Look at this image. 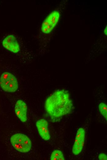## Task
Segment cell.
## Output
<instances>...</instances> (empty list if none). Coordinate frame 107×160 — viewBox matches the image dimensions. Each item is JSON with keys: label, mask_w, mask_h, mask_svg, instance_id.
<instances>
[{"label": "cell", "mask_w": 107, "mask_h": 160, "mask_svg": "<svg viewBox=\"0 0 107 160\" xmlns=\"http://www.w3.org/2000/svg\"><path fill=\"white\" fill-rule=\"evenodd\" d=\"M85 137V129L80 128L77 131L72 149V152L74 155H78L81 152L84 146Z\"/></svg>", "instance_id": "5"}, {"label": "cell", "mask_w": 107, "mask_h": 160, "mask_svg": "<svg viewBox=\"0 0 107 160\" xmlns=\"http://www.w3.org/2000/svg\"><path fill=\"white\" fill-rule=\"evenodd\" d=\"M3 47L8 50L17 53L20 50L19 43L16 37L13 34L7 36L2 41Z\"/></svg>", "instance_id": "6"}, {"label": "cell", "mask_w": 107, "mask_h": 160, "mask_svg": "<svg viewBox=\"0 0 107 160\" xmlns=\"http://www.w3.org/2000/svg\"><path fill=\"white\" fill-rule=\"evenodd\" d=\"M98 159L100 160H107V156L103 153H101L99 155Z\"/></svg>", "instance_id": "11"}, {"label": "cell", "mask_w": 107, "mask_h": 160, "mask_svg": "<svg viewBox=\"0 0 107 160\" xmlns=\"http://www.w3.org/2000/svg\"><path fill=\"white\" fill-rule=\"evenodd\" d=\"M0 86L4 91L13 93L18 88V83L16 77L8 72L2 73L0 77Z\"/></svg>", "instance_id": "3"}, {"label": "cell", "mask_w": 107, "mask_h": 160, "mask_svg": "<svg viewBox=\"0 0 107 160\" xmlns=\"http://www.w3.org/2000/svg\"><path fill=\"white\" fill-rule=\"evenodd\" d=\"M60 17V13L57 10L50 13L43 22L41 27L42 32L49 34L53 30L57 24Z\"/></svg>", "instance_id": "4"}, {"label": "cell", "mask_w": 107, "mask_h": 160, "mask_svg": "<svg viewBox=\"0 0 107 160\" xmlns=\"http://www.w3.org/2000/svg\"><path fill=\"white\" fill-rule=\"evenodd\" d=\"M11 143L17 151L22 152H29L31 148L32 143L30 138L22 133H17L12 135L10 138Z\"/></svg>", "instance_id": "2"}, {"label": "cell", "mask_w": 107, "mask_h": 160, "mask_svg": "<svg viewBox=\"0 0 107 160\" xmlns=\"http://www.w3.org/2000/svg\"><path fill=\"white\" fill-rule=\"evenodd\" d=\"M73 107L69 92L64 89L54 91L46 98L45 103L46 110L53 120L69 114Z\"/></svg>", "instance_id": "1"}, {"label": "cell", "mask_w": 107, "mask_h": 160, "mask_svg": "<svg viewBox=\"0 0 107 160\" xmlns=\"http://www.w3.org/2000/svg\"><path fill=\"white\" fill-rule=\"evenodd\" d=\"M98 108L101 114L107 120V106L106 104L104 102H101L99 105Z\"/></svg>", "instance_id": "10"}, {"label": "cell", "mask_w": 107, "mask_h": 160, "mask_svg": "<svg viewBox=\"0 0 107 160\" xmlns=\"http://www.w3.org/2000/svg\"><path fill=\"white\" fill-rule=\"evenodd\" d=\"M16 115L20 121L25 122L27 119V107L26 104L23 101L18 100L16 102L14 108Z\"/></svg>", "instance_id": "7"}, {"label": "cell", "mask_w": 107, "mask_h": 160, "mask_svg": "<svg viewBox=\"0 0 107 160\" xmlns=\"http://www.w3.org/2000/svg\"><path fill=\"white\" fill-rule=\"evenodd\" d=\"M104 34L106 35H107V26H106L104 30Z\"/></svg>", "instance_id": "12"}, {"label": "cell", "mask_w": 107, "mask_h": 160, "mask_svg": "<svg viewBox=\"0 0 107 160\" xmlns=\"http://www.w3.org/2000/svg\"><path fill=\"white\" fill-rule=\"evenodd\" d=\"M50 159L51 160H65L62 152L60 150H56L52 153Z\"/></svg>", "instance_id": "9"}, {"label": "cell", "mask_w": 107, "mask_h": 160, "mask_svg": "<svg viewBox=\"0 0 107 160\" xmlns=\"http://www.w3.org/2000/svg\"><path fill=\"white\" fill-rule=\"evenodd\" d=\"M48 124L47 121L44 119L38 120L36 123L39 134L42 139L46 141L48 140L50 138Z\"/></svg>", "instance_id": "8"}]
</instances>
